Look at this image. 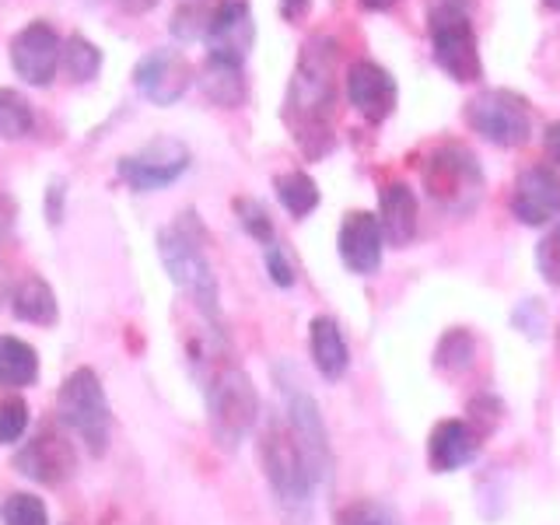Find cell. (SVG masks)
I'll return each mask as SVG.
<instances>
[{"label": "cell", "mask_w": 560, "mask_h": 525, "mask_svg": "<svg viewBox=\"0 0 560 525\" xmlns=\"http://www.w3.org/2000/svg\"><path fill=\"white\" fill-rule=\"evenodd\" d=\"M337 63L340 52L329 35H315L298 57L294 78L288 88L284 119L308 158H323L332 151V113H337Z\"/></svg>", "instance_id": "6da1fadb"}, {"label": "cell", "mask_w": 560, "mask_h": 525, "mask_svg": "<svg viewBox=\"0 0 560 525\" xmlns=\"http://www.w3.org/2000/svg\"><path fill=\"white\" fill-rule=\"evenodd\" d=\"M192 361L200 364V382L210 407V431H214L221 448L235 452L259 417V399L253 382L235 361H228V343L221 332L214 340H203Z\"/></svg>", "instance_id": "7a4b0ae2"}, {"label": "cell", "mask_w": 560, "mask_h": 525, "mask_svg": "<svg viewBox=\"0 0 560 525\" xmlns=\"http://www.w3.org/2000/svg\"><path fill=\"white\" fill-rule=\"evenodd\" d=\"M158 256H162L172 284L183 288L192 298V305L218 326V280L197 232H192V214H183L179 224H172L158 235Z\"/></svg>", "instance_id": "3957f363"}, {"label": "cell", "mask_w": 560, "mask_h": 525, "mask_svg": "<svg viewBox=\"0 0 560 525\" xmlns=\"http://www.w3.org/2000/svg\"><path fill=\"white\" fill-rule=\"evenodd\" d=\"M259 459H262V469H267V480H270L280 504H288V508L308 504V494L315 487L312 472H308V463H305L302 445H298L291 424H284L280 417H270L267 424H262Z\"/></svg>", "instance_id": "277c9868"}, {"label": "cell", "mask_w": 560, "mask_h": 525, "mask_svg": "<svg viewBox=\"0 0 560 525\" xmlns=\"http://www.w3.org/2000/svg\"><path fill=\"white\" fill-rule=\"evenodd\" d=\"M466 122L472 133L498 148H522L533 140V109L529 98L512 88H487L466 102Z\"/></svg>", "instance_id": "5b68a950"}, {"label": "cell", "mask_w": 560, "mask_h": 525, "mask_svg": "<svg viewBox=\"0 0 560 525\" xmlns=\"http://www.w3.org/2000/svg\"><path fill=\"white\" fill-rule=\"evenodd\" d=\"M57 413L63 424L74 431L81 442L88 445L92 455H102L109 445V402H105L102 382L92 368H78L74 375L63 382V389L57 396Z\"/></svg>", "instance_id": "8992f818"}, {"label": "cell", "mask_w": 560, "mask_h": 525, "mask_svg": "<svg viewBox=\"0 0 560 525\" xmlns=\"http://www.w3.org/2000/svg\"><path fill=\"white\" fill-rule=\"evenodd\" d=\"M424 186L448 210H469L483 192V172L463 144H442L424 162Z\"/></svg>", "instance_id": "52a82bcc"}, {"label": "cell", "mask_w": 560, "mask_h": 525, "mask_svg": "<svg viewBox=\"0 0 560 525\" xmlns=\"http://www.w3.org/2000/svg\"><path fill=\"white\" fill-rule=\"evenodd\" d=\"M186 168H189V148L183 140H172V137H154L151 144H144L140 151L122 154L116 165L119 179L137 192L165 189L179 179Z\"/></svg>", "instance_id": "ba28073f"}, {"label": "cell", "mask_w": 560, "mask_h": 525, "mask_svg": "<svg viewBox=\"0 0 560 525\" xmlns=\"http://www.w3.org/2000/svg\"><path fill=\"white\" fill-rule=\"evenodd\" d=\"M284 396H288V424L298 438V445H302L312 483H326L332 477V448H329L323 413L305 389H298V382H291V389L284 385Z\"/></svg>", "instance_id": "9c48e42d"}, {"label": "cell", "mask_w": 560, "mask_h": 525, "mask_svg": "<svg viewBox=\"0 0 560 525\" xmlns=\"http://www.w3.org/2000/svg\"><path fill=\"white\" fill-rule=\"evenodd\" d=\"M428 32H431L434 63L442 67L452 81L472 84V81L483 78L480 43H477V32H472L469 18H448V22H434V25H428Z\"/></svg>", "instance_id": "30bf717a"}, {"label": "cell", "mask_w": 560, "mask_h": 525, "mask_svg": "<svg viewBox=\"0 0 560 525\" xmlns=\"http://www.w3.org/2000/svg\"><path fill=\"white\" fill-rule=\"evenodd\" d=\"M203 43H207L210 60L242 67L256 43V22H253L249 0H221V4L210 11V28Z\"/></svg>", "instance_id": "8fae6325"}, {"label": "cell", "mask_w": 560, "mask_h": 525, "mask_svg": "<svg viewBox=\"0 0 560 525\" xmlns=\"http://www.w3.org/2000/svg\"><path fill=\"white\" fill-rule=\"evenodd\" d=\"M192 78H197V70L179 49H151L133 67L137 92L154 105H175L189 92Z\"/></svg>", "instance_id": "7c38bea8"}, {"label": "cell", "mask_w": 560, "mask_h": 525, "mask_svg": "<svg viewBox=\"0 0 560 525\" xmlns=\"http://www.w3.org/2000/svg\"><path fill=\"white\" fill-rule=\"evenodd\" d=\"M63 60V39L49 22H28L11 39V67L14 74L43 88L57 74V63Z\"/></svg>", "instance_id": "4fadbf2b"}, {"label": "cell", "mask_w": 560, "mask_h": 525, "mask_svg": "<svg viewBox=\"0 0 560 525\" xmlns=\"http://www.w3.org/2000/svg\"><path fill=\"white\" fill-rule=\"evenodd\" d=\"M347 102L354 105V113H361L368 122L389 119L399 102L396 78L375 60H354L347 67Z\"/></svg>", "instance_id": "5bb4252c"}, {"label": "cell", "mask_w": 560, "mask_h": 525, "mask_svg": "<svg viewBox=\"0 0 560 525\" xmlns=\"http://www.w3.org/2000/svg\"><path fill=\"white\" fill-rule=\"evenodd\" d=\"M512 214L529 228L560 218V175L550 165H529L518 175L512 192Z\"/></svg>", "instance_id": "9a60e30c"}, {"label": "cell", "mask_w": 560, "mask_h": 525, "mask_svg": "<svg viewBox=\"0 0 560 525\" xmlns=\"http://www.w3.org/2000/svg\"><path fill=\"white\" fill-rule=\"evenodd\" d=\"M337 245L350 273H358V277L375 273L382 267V245H385L378 214H372V210H350L340 221Z\"/></svg>", "instance_id": "2e32d148"}, {"label": "cell", "mask_w": 560, "mask_h": 525, "mask_svg": "<svg viewBox=\"0 0 560 525\" xmlns=\"http://www.w3.org/2000/svg\"><path fill=\"white\" fill-rule=\"evenodd\" d=\"M78 466V455L70 448L60 434L52 431H39L32 442L14 455V469L22 477H32L39 483H63Z\"/></svg>", "instance_id": "e0dca14e"}, {"label": "cell", "mask_w": 560, "mask_h": 525, "mask_svg": "<svg viewBox=\"0 0 560 525\" xmlns=\"http://www.w3.org/2000/svg\"><path fill=\"white\" fill-rule=\"evenodd\" d=\"M480 445V434L472 431L466 420H442L434 424L431 431V442H428V459L434 472H452L466 466L472 455H477Z\"/></svg>", "instance_id": "ac0fdd59"}, {"label": "cell", "mask_w": 560, "mask_h": 525, "mask_svg": "<svg viewBox=\"0 0 560 525\" xmlns=\"http://www.w3.org/2000/svg\"><path fill=\"white\" fill-rule=\"evenodd\" d=\"M378 224L389 245H410L417 235V197L407 183H389L378 192Z\"/></svg>", "instance_id": "d6986e66"}, {"label": "cell", "mask_w": 560, "mask_h": 525, "mask_svg": "<svg viewBox=\"0 0 560 525\" xmlns=\"http://www.w3.org/2000/svg\"><path fill=\"white\" fill-rule=\"evenodd\" d=\"M308 354H312V361H315V368H319L323 378H329V382L343 378L350 354H347V340H343L337 319H329V315L312 319V326H308Z\"/></svg>", "instance_id": "ffe728a7"}, {"label": "cell", "mask_w": 560, "mask_h": 525, "mask_svg": "<svg viewBox=\"0 0 560 525\" xmlns=\"http://www.w3.org/2000/svg\"><path fill=\"white\" fill-rule=\"evenodd\" d=\"M11 308H14V315L22 323H35V326H52V323H57V315H60L57 294H52V288L46 284L43 277H35V273L25 277L22 284L14 288Z\"/></svg>", "instance_id": "44dd1931"}, {"label": "cell", "mask_w": 560, "mask_h": 525, "mask_svg": "<svg viewBox=\"0 0 560 525\" xmlns=\"http://www.w3.org/2000/svg\"><path fill=\"white\" fill-rule=\"evenodd\" d=\"M200 88L210 102L221 105V109H238V105L245 102V95H249V84H245L242 67L210 60V57H207V67L200 70Z\"/></svg>", "instance_id": "7402d4cb"}, {"label": "cell", "mask_w": 560, "mask_h": 525, "mask_svg": "<svg viewBox=\"0 0 560 525\" xmlns=\"http://www.w3.org/2000/svg\"><path fill=\"white\" fill-rule=\"evenodd\" d=\"M35 378H39V358H35V350L14 337H0V385L25 389Z\"/></svg>", "instance_id": "603a6c76"}, {"label": "cell", "mask_w": 560, "mask_h": 525, "mask_svg": "<svg viewBox=\"0 0 560 525\" xmlns=\"http://www.w3.org/2000/svg\"><path fill=\"white\" fill-rule=\"evenodd\" d=\"M277 200L284 203L288 214L305 218L319 207V186H315L305 172H288L277 175Z\"/></svg>", "instance_id": "cb8c5ba5"}, {"label": "cell", "mask_w": 560, "mask_h": 525, "mask_svg": "<svg viewBox=\"0 0 560 525\" xmlns=\"http://www.w3.org/2000/svg\"><path fill=\"white\" fill-rule=\"evenodd\" d=\"M35 127V113L25 95H18L14 88H0V137L22 140Z\"/></svg>", "instance_id": "d4e9b609"}, {"label": "cell", "mask_w": 560, "mask_h": 525, "mask_svg": "<svg viewBox=\"0 0 560 525\" xmlns=\"http://www.w3.org/2000/svg\"><path fill=\"white\" fill-rule=\"evenodd\" d=\"M63 67L74 81H95L102 70V49L92 39H84L81 32H74L63 43Z\"/></svg>", "instance_id": "484cf974"}, {"label": "cell", "mask_w": 560, "mask_h": 525, "mask_svg": "<svg viewBox=\"0 0 560 525\" xmlns=\"http://www.w3.org/2000/svg\"><path fill=\"white\" fill-rule=\"evenodd\" d=\"M235 214H238V221H242V228H245V235L256 238V242L262 245V249H267V245H273V221H270L267 207H262L259 200L238 197V200H235Z\"/></svg>", "instance_id": "4316f807"}, {"label": "cell", "mask_w": 560, "mask_h": 525, "mask_svg": "<svg viewBox=\"0 0 560 525\" xmlns=\"http://www.w3.org/2000/svg\"><path fill=\"white\" fill-rule=\"evenodd\" d=\"M337 525H399V515L393 512L389 504L364 498V501L347 504L343 512L337 515Z\"/></svg>", "instance_id": "83f0119b"}, {"label": "cell", "mask_w": 560, "mask_h": 525, "mask_svg": "<svg viewBox=\"0 0 560 525\" xmlns=\"http://www.w3.org/2000/svg\"><path fill=\"white\" fill-rule=\"evenodd\" d=\"M0 518L4 525H49L46 504L35 494H11L0 508Z\"/></svg>", "instance_id": "f1b7e54d"}, {"label": "cell", "mask_w": 560, "mask_h": 525, "mask_svg": "<svg viewBox=\"0 0 560 525\" xmlns=\"http://www.w3.org/2000/svg\"><path fill=\"white\" fill-rule=\"evenodd\" d=\"M28 428V407L18 396L0 399V445H11Z\"/></svg>", "instance_id": "f546056e"}, {"label": "cell", "mask_w": 560, "mask_h": 525, "mask_svg": "<svg viewBox=\"0 0 560 525\" xmlns=\"http://www.w3.org/2000/svg\"><path fill=\"white\" fill-rule=\"evenodd\" d=\"M207 28H210V11L197 4H186L172 14V35H179V39H207Z\"/></svg>", "instance_id": "4dcf8cb0"}, {"label": "cell", "mask_w": 560, "mask_h": 525, "mask_svg": "<svg viewBox=\"0 0 560 525\" xmlns=\"http://www.w3.org/2000/svg\"><path fill=\"white\" fill-rule=\"evenodd\" d=\"M536 267L550 284H560V221L550 228L547 238L536 245Z\"/></svg>", "instance_id": "1f68e13d"}, {"label": "cell", "mask_w": 560, "mask_h": 525, "mask_svg": "<svg viewBox=\"0 0 560 525\" xmlns=\"http://www.w3.org/2000/svg\"><path fill=\"white\" fill-rule=\"evenodd\" d=\"M472 0H424V18L428 25L448 22V18H469Z\"/></svg>", "instance_id": "d6a6232c"}, {"label": "cell", "mask_w": 560, "mask_h": 525, "mask_svg": "<svg viewBox=\"0 0 560 525\" xmlns=\"http://www.w3.org/2000/svg\"><path fill=\"white\" fill-rule=\"evenodd\" d=\"M267 270H270V280L277 288H291L294 284V267H291V259L288 253L280 249V245H267Z\"/></svg>", "instance_id": "836d02e7"}, {"label": "cell", "mask_w": 560, "mask_h": 525, "mask_svg": "<svg viewBox=\"0 0 560 525\" xmlns=\"http://www.w3.org/2000/svg\"><path fill=\"white\" fill-rule=\"evenodd\" d=\"M308 8H312V0H280V14H284L288 22H302Z\"/></svg>", "instance_id": "e575fe53"}, {"label": "cell", "mask_w": 560, "mask_h": 525, "mask_svg": "<svg viewBox=\"0 0 560 525\" xmlns=\"http://www.w3.org/2000/svg\"><path fill=\"white\" fill-rule=\"evenodd\" d=\"M542 144H547V154L560 165V119L547 127V137H542Z\"/></svg>", "instance_id": "d590c367"}, {"label": "cell", "mask_w": 560, "mask_h": 525, "mask_svg": "<svg viewBox=\"0 0 560 525\" xmlns=\"http://www.w3.org/2000/svg\"><path fill=\"white\" fill-rule=\"evenodd\" d=\"M116 4L127 14H148L151 8H158V0H116Z\"/></svg>", "instance_id": "8d00e7d4"}, {"label": "cell", "mask_w": 560, "mask_h": 525, "mask_svg": "<svg viewBox=\"0 0 560 525\" xmlns=\"http://www.w3.org/2000/svg\"><path fill=\"white\" fill-rule=\"evenodd\" d=\"M11 221H14V207H11V200L4 197V192H0V235H8Z\"/></svg>", "instance_id": "74e56055"}, {"label": "cell", "mask_w": 560, "mask_h": 525, "mask_svg": "<svg viewBox=\"0 0 560 525\" xmlns=\"http://www.w3.org/2000/svg\"><path fill=\"white\" fill-rule=\"evenodd\" d=\"M11 294H14V288H11V270L0 262V308H4V302H11Z\"/></svg>", "instance_id": "f35d334b"}, {"label": "cell", "mask_w": 560, "mask_h": 525, "mask_svg": "<svg viewBox=\"0 0 560 525\" xmlns=\"http://www.w3.org/2000/svg\"><path fill=\"white\" fill-rule=\"evenodd\" d=\"M396 4H399V0H361V8H368V11H389Z\"/></svg>", "instance_id": "ab89813d"}, {"label": "cell", "mask_w": 560, "mask_h": 525, "mask_svg": "<svg viewBox=\"0 0 560 525\" xmlns=\"http://www.w3.org/2000/svg\"><path fill=\"white\" fill-rule=\"evenodd\" d=\"M542 4H547L550 11H557V14H560V0H542Z\"/></svg>", "instance_id": "60d3db41"}]
</instances>
